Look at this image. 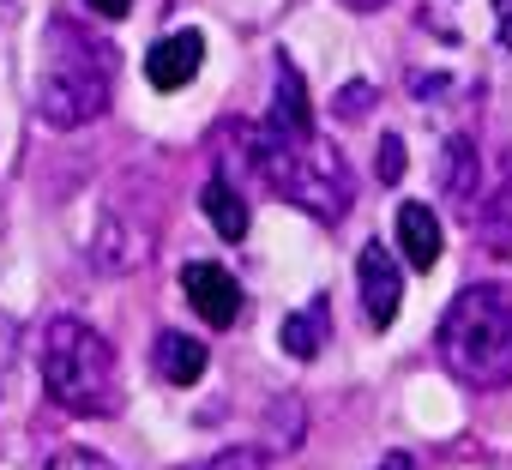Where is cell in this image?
I'll list each match as a JSON object with an SVG mask.
<instances>
[{
  "label": "cell",
  "mask_w": 512,
  "mask_h": 470,
  "mask_svg": "<svg viewBox=\"0 0 512 470\" xmlns=\"http://www.w3.org/2000/svg\"><path fill=\"white\" fill-rule=\"evenodd\" d=\"M199 205H205V217H211V229L223 235V242H241L247 223H253L247 193H241L229 175H211V181H205V193H199Z\"/></svg>",
  "instance_id": "obj_12"
},
{
  "label": "cell",
  "mask_w": 512,
  "mask_h": 470,
  "mask_svg": "<svg viewBox=\"0 0 512 470\" xmlns=\"http://www.w3.org/2000/svg\"><path fill=\"white\" fill-rule=\"evenodd\" d=\"M374 470H416V464H410V452H386V458H380Z\"/></svg>",
  "instance_id": "obj_22"
},
{
  "label": "cell",
  "mask_w": 512,
  "mask_h": 470,
  "mask_svg": "<svg viewBox=\"0 0 512 470\" xmlns=\"http://www.w3.org/2000/svg\"><path fill=\"white\" fill-rule=\"evenodd\" d=\"M151 368H157L169 386H193V380H205L211 350H205L199 338H187V332H157V344H151Z\"/></svg>",
  "instance_id": "obj_11"
},
{
  "label": "cell",
  "mask_w": 512,
  "mask_h": 470,
  "mask_svg": "<svg viewBox=\"0 0 512 470\" xmlns=\"http://www.w3.org/2000/svg\"><path fill=\"white\" fill-rule=\"evenodd\" d=\"M199 67H205V37L187 25V31H169L163 43H151V55H145V79L157 85V91H187L193 79H199Z\"/></svg>",
  "instance_id": "obj_7"
},
{
  "label": "cell",
  "mask_w": 512,
  "mask_h": 470,
  "mask_svg": "<svg viewBox=\"0 0 512 470\" xmlns=\"http://www.w3.org/2000/svg\"><path fill=\"white\" fill-rule=\"evenodd\" d=\"M115 97V49L73 13H55L43 31V73H37V115L55 133L97 121Z\"/></svg>",
  "instance_id": "obj_2"
},
{
  "label": "cell",
  "mask_w": 512,
  "mask_h": 470,
  "mask_svg": "<svg viewBox=\"0 0 512 470\" xmlns=\"http://www.w3.org/2000/svg\"><path fill=\"white\" fill-rule=\"evenodd\" d=\"M205 470H260V452H247V446H235V452H217Z\"/></svg>",
  "instance_id": "obj_18"
},
{
  "label": "cell",
  "mask_w": 512,
  "mask_h": 470,
  "mask_svg": "<svg viewBox=\"0 0 512 470\" xmlns=\"http://www.w3.org/2000/svg\"><path fill=\"white\" fill-rule=\"evenodd\" d=\"M398 248L416 272H434L440 254H446V235H440V217L422 205V199H404L398 205Z\"/></svg>",
  "instance_id": "obj_8"
},
{
  "label": "cell",
  "mask_w": 512,
  "mask_h": 470,
  "mask_svg": "<svg viewBox=\"0 0 512 470\" xmlns=\"http://www.w3.org/2000/svg\"><path fill=\"white\" fill-rule=\"evenodd\" d=\"M49 470H115L103 452H85V446H61L55 458H49Z\"/></svg>",
  "instance_id": "obj_17"
},
{
  "label": "cell",
  "mask_w": 512,
  "mask_h": 470,
  "mask_svg": "<svg viewBox=\"0 0 512 470\" xmlns=\"http://www.w3.org/2000/svg\"><path fill=\"white\" fill-rule=\"evenodd\" d=\"M43 386L49 398L67 410V416H115L121 410V368H115V350L97 326L61 314L43 326Z\"/></svg>",
  "instance_id": "obj_4"
},
{
  "label": "cell",
  "mask_w": 512,
  "mask_h": 470,
  "mask_svg": "<svg viewBox=\"0 0 512 470\" xmlns=\"http://www.w3.org/2000/svg\"><path fill=\"white\" fill-rule=\"evenodd\" d=\"M13 344H19V332H13L7 314H0V386H7V368H13Z\"/></svg>",
  "instance_id": "obj_19"
},
{
  "label": "cell",
  "mask_w": 512,
  "mask_h": 470,
  "mask_svg": "<svg viewBox=\"0 0 512 470\" xmlns=\"http://www.w3.org/2000/svg\"><path fill=\"white\" fill-rule=\"evenodd\" d=\"M470 229H482L494 248H506V242H512V181L500 187V199H494L488 211H470Z\"/></svg>",
  "instance_id": "obj_14"
},
{
  "label": "cell",
  "mask_w": 512,
  "mask_h": 470,
  "mask_svg": "<svg viewBox=\"0 0 512 470\" xmlns=\"http://www.w3.org/2000/svg\"><path fill=\"white\" fill-rule=\"evenodd\" d=\"M181 290H187V302L199 308V320L217 326V332L247 314V290H241L235 272L217 266V260H187V266H181Z\"/></svg>",
  "instance_id": "obj_5"
},
{
  "label": "cell",
  "mask_w": 512,
  "mask_h": 470,
  "mask_svg": "<svg viewBox=\"0 0 512 470\" xmlns=\"http://www.w3.org/2000/svg\"><path fill=\"white\" fill-rule=\"evenodd\" d=\"M217 175H229L241 193H247V181L266 187L320 223H344V211L356 199V175H350L344 151L326 145L320 133H272V127L235 121V163H223Z\"/></svg>",
  "instance_id": "obj_1"
},
{
  "label": "cell",
  "mask_w": 512,
  "mask_h": 470,
  "mask_svg": "<svg viewBox=\"0 0 512 470\" xmlns=\"http://www.w3.org/2000/svg\"><path fill=\"white\" fill-rule=\"evenodd\" d=\"M356 284H362L368 326H380V332H386V326L398 320V308H404V272H398L392 248L368 242V248H362V260H356Z\"/></svg>",
  "instance_id": "obj_6"
},
{
  "label": "cell",
  "mask_w": 512,
  "mask_h": 470,
  "mask_svg": "<svg viewBox=\"0 0 512 470\" xmlns=\"http://www.w3.org/2000/svg\"><path fill=\"white\" fill-rule=\"evenodd\" d=\"M494 31H500V49H512V0H494Z\"/></svg>",
  "instance_id": "obj_20"
},
{
  "label": "cell",
  "mask_w": 512,
  "mask_h": 470,
  "mask_svg": "<svg viewBox=\"0 0 512 470\" xmlns=\"http://www.w3.org/2000/svg\"><path fill=\"white\" fill-rule=\"evenodd\" d=\"M374 169H380V181H386V187H392V181H404V139H398V133H380Z\"/></svg>",
  "instance_id": "obj_15"
},
{
  "label": "cell",
  "mask_w": 512,
  "mask_h": 470,
  "mask_svg": "<svg viewBox=\"0 0 512 470\" xmlns=\"http://www.w3.org/2000/svg\"><path fill=\"white\" fill-rule=\"evenodd\" d=\"M476 175H482V157H476V139H446V169H440V193L470 205L476 199Z\"/></svg>",
  "instance_id": "obj_13"
},
{
  "label": "cell",
  "mask_w": 512,
  "mask_h": 470,
  "mask_svg": "<svg viewBox=\"0 0 512 470\" xmlns=\"http://www.w3.org/2000/svg\"><path fill=\"white\" fill-rule=\"evenodd\" d=\"M278 344H284V356L314 362V356L332 344V302H326V296H314L308 308H296V314L278 326Z\"/></svg>",
  "instance_id": "obj_10"
},
{
  "label": "cell",
  "mask_w": 512,
  "mask_h": 470,
  "mask_svg": "<svg viewBox=\"0 0 512 470\" xmlns=\"http://www.w3.org/2000/svg\"><path fill=\"white\" fill-rule=\"evenodd\" d=\"M272 133H314V103H308V85L302 73L278 55V79H272V115H266Z\"/></svg>",
  "instance_id": "obj_9"
},
{
  "label": "cell",
  "mask_w": 512,
  "mask_h": 470,
  "mask_svg": "<svg viewBox=\"0 0 512 470\" xmlns=\"http://www.w3.org/2000/svg\"><path fill=\"white\" fill-rule=\"evenodd\" d=\"M368 103H374V85H344V91L332 97V115H338V121H362Z\"/></svg>",
  "instance_id": "obj_16"
},
{
  "label": "cell",
  "mask_w": 512,
  "mask_h": 470,
  "mask_svg": "<svg viewBox=\"0 0 512 470\" xmlns=\"http://www.w3.org/2000/svg\"><path fill=\"white\" fill-rule=\"evenodd\" d=\"M350 13H374V7H386V0H344Z\"/></svg>",
  "instance_id": "obj_23"
},
{
  "label": "cell",
  "mask_w": 512,
  "mask_h": 470,
  "mask_svg": "<svg viewBox=\"0 0 512 470\" xmlns=\"http://www.w3.org/2000/svg\"><path fill=\"white\" fill-rule=\"evenodd\" d=\"M440 362L458 386L494 392L512 380V290L506 284H464L440 314Z\"/></svg>",
  "instance_id": "obj_3"
},
{
  "label": "cell",
  "mask_w": 512,
  "mask_h": 470,
  "mask_svg": "<svg viewBox=\"0 0 512 470\" xmlns=\"http://www.w3.org/2000/svg\"><path fill=\"white\" fill-rule=\"evenodd\" d=\"M85 7H91L97 19H127V7H133V0H85Z\"/></svg>",
  "instance_id": "obj_21"
}]
</instances>
